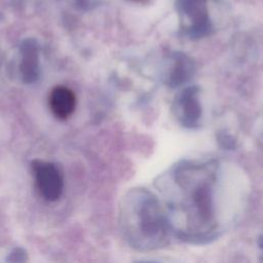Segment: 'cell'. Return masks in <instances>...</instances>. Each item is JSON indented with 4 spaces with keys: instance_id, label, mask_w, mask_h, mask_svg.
Returning <instances> with one entry per match:
<instances>
[{
    "instance_id": "cell-1",
    "label": "cell",
    "mask_w": 263,
    "mask_h": 263,
    "mask_svg": "<svg viewBox=\"0 0 263 263\" xmlns=\"http://www.w3.org/2000/svg\"><path fill=\"white\" fill-rule=\"evenodd\" d=\"M162 193L172 231L189 242L216 237L218 221L215 199V172L208 166L178 170L174 186Z\"/></svg>"
},
{
    "instance_id": "cell-2",
    "label": "cell",
    "mask_w": 263,
    "mask_h": 263,
    "mask_svg": "<svg viewBox=\"0 0 263 263\" xmlns=\"http://www.w3.org/2000/svg\"><path fill=\"white\" fill-rule=\"evenodd\" d=\"M119 225L127 242L140 251L163 247L173 232L164 206L146 189H134L123 196Z\"/></svg>"
},
{
    "instance_id": "cell-3",
    "label": "cell",
    "mask_w": 263,
    "mask_h": 263,
    "mask_svg": "<svg viewBox=\"0 0 263 263\" xmlns=\"http://www.w3.org/2000/svg\"><path fill=\"white\" fill-rule=\"evenodd\" d=\"M33 170L39 194L47 201L58 200L64 189L63 177L58 167L52 163L35 161Z\"/></svg>"
},
{
    "instance_id": "cell-4",
    "label": "cell",
    "mask_w": 263,
    "mask_h": 263,
    "mask_svg": "<svg viewBox=\"0 0 263 263\" xmlns=\"http://www.w3.org/2000/svg\"><path fill=\"white\" fill-rule=\"evenodd\" d=\"M75 95L67 87H55L49 97V105L52 113L61 118L65 119L69 117L75 108Z\"/></svg>"
},
{
    "instance_id": "cell-5",
    "label": "cell",
    "mask_w": 263,
    "mask_h": 263,
    "mask_svg": "<svg viewBox=\"0 0 263 263\" xmlns=\"http://www.w3.org/2000/svg\"><path fill=\"white\" fill-rule=\"evenodd\" d=\"M5 263H29L27 251L22 247L13 248L6 256Z\"/></svg>"
},
{
    "instance_id": "cell-6",
    "label": "cell",
    "mask_w": 263,
    "mask_h": 263,
    "mask_svg": "<svg viewBox=\"0 0 263 263\" xmlns=\"http://www.w3.org/2000/svg\"><path fill=\"white\" fill-rule=\"evenodd\" d=\"M138 263H154V262H138Z\"/></svg>"
},
{
    "instance_id": "cell-7",
    "label": "cell",
    "mask_w": 263,
    "mask_h": 263,
    "mask_svg": "<svg viewBox=\"0 0 263 263\" xmlns=\"http://www.w3.org/2000/svg\"><path fill=\"white\" fill-rule=\"evenodd\" d=\"M135 1H141V0H135Z\"/></svg>"
}]
</instances>
